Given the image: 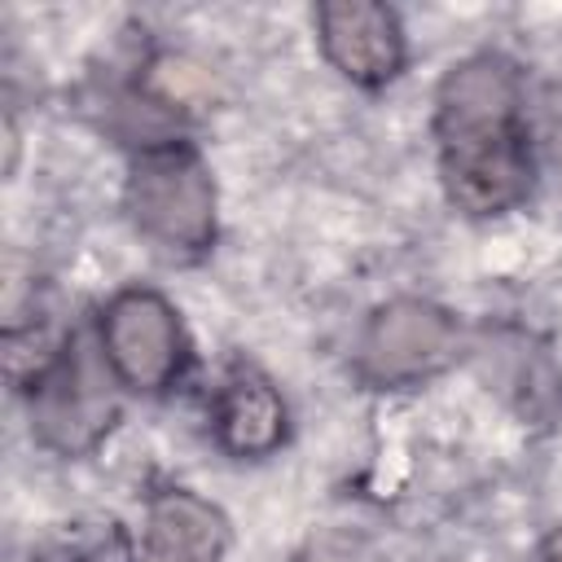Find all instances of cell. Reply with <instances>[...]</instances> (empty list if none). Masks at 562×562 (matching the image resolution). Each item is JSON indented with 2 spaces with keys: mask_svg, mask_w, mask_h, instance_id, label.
<instances>
[{
  "mask_svg": "<svg viewBox=\"0 0 562 562\" xmlns=\"http://www.w3.org/2000/svg\"><path fill=\"white\" fill-rule=\"evenodd\" d=\"M439 180L457 211L505 215L536 180L522 75L501 53L461 57L435 88Z\"/></svg>",
  "mask_w": 562,
  "mask_h": 562,
  "instance_id": "6da1fadb",
  "label": "cell"
},
{
  "mask_svg": "<svg viewBox=\"0 0 562 562\" xmlns=\"http://www.w3.org/2000/svg\"><path fill=\"white\" fill-rule=\"evenodd\" d=\"M123 211L136 237L171 259L193 263L215 241V180L189 140H140L123 180Z\"/></svg>",
  "mask_w": 562,
  "mask_h": 562,
  "instance_id": "7a4b0ae2",
  "label": "cell"
},
{
  "mask_svg": "<svg viewBox=\"0 0 562 562\" xmlns=\"http://www.w3.org/2000/svg\"><path fill=\"white\" fill-rule=\"evenodd\" d=\"M97 351L123 391L158 395L176 386L189 364V338L180 312L145 285L119 290L97 321Z\"/></svg>",
  "mask_w": 562,
  "mask_h": 562,
  "instance_id": "3957f363",
  "label": "cell"
},
{
  "mask_svg": "<svg viewBox=\"0 0 562 562\" xmlns=\"http://www.w3.org/2000/svg\"><path fill=\"white\" fill-rule=\"evenodd\" d=\"M457 321L426 299L382 303L356 338V373L369 386H417L457 360Z\"/></svg>",
  "mask_w": 562,
  "mask_h": 562,
  "instance_id": "277c9868",
  "label": "cell"
},
{
  "mask_svg": "<svg viewBox=\"0 0 562 562\" xmlns=\"http://www.w3.org/2000/svg\"><path fill=\"white\" fill-rule=\"evenodd\" d=\"M114 382L110 364H92L79 342L70 338L61 347V356L31 382V430L40 435V443L57 448V452H83L92 448L114 417V400L110 386Z\"/></svg>",
  "mask_w": 562,
  "mask_h": 562,
  "instance_id": "5b68a950",
  "label": "cell"
},
{
  "mask_svg": "<svg viewBox=\"0 0 562 562\" xmlns=\"http://www.w3.org/2000/svg\"><path fill=\"white\" fill-rule=\"evenodd\" d=\"M316 44L325 61L356 88H386L408 57L400 13L378 0L316 4Z\"/></svg>",
  "mask_w": 562,
  "mask_h": 562,
  "instance_id": "8992f818",
  "label": "cell"
},
{
  "mask_svg": "<svg viewBox=\"0 0 562 562\" xmlns=\"http://www.w3.org/2000/svg\"><path fill=\"white\" fill-rule=\"evenodd\" d=\"M228 518L189 487H162L145 501L132 562H224Z\"/></svg>",
  "mask_w": 562,
  "mask_h": 562,
  "instance_id": "52a82bcc",
  "label": "cell"
},
{
  "mask_svg": "<svg viewBox=\"0 0 562 562\" xmlns=\"http://www.w3.org/2000/svg\"><path fill=\"white\" fill-rule=\"evenodd\" d=\"M211 426H215V439L228 457L259 461L285 443L290 422H285V400L277 395V386L259 369L237 364L215 391Z\"/></svg>",
  "mask_w": 562,
  "mask_h": 562,
  "instance_id": "ba28073f",
  "label": "cell"
},
{
  "mask_svg": "<svg viewBox=\"0 0 562 562\" xmlns=\"http://www.w3.org/2000/svg\"><path fill=\"white\" fill-rule=\"evenodd\" d=\"M540 562H562V527H553L540 544Z\"/></svg>",
  "mask_w": 562,
  "mask_h": 562,
  "instance_id": "9c48e42d",
  "label": "cell"
},
{
  "mask_svg": "<svg viewBox=\"0 0 562 562\" xmlns=\"http://www.w3.org/2000/svg\"><path fill=\"white\" fill-rule=\"evenodd\" d=\"M299 562H338V558H334V553H329L325 544H312V549H307V553H303Z\"/></svg>",
  "mask_w": 562,
  "mask_h": 562,
  "instance_id": "30bf717a",
  "label": "cell"
}]
</instances>
